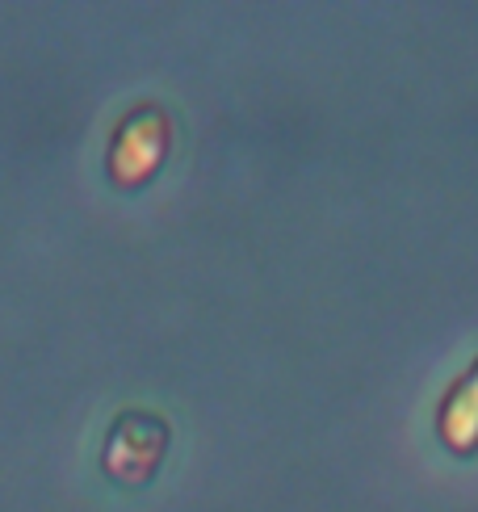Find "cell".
<instances>
[{
	"label": "cell",
	"instance_id": "cell-3",
	"mask_svg": "<svg viewBox=\"0 0 478 512\" xmlns=\"http://www.w3.org/2000/svg\"><path fill=\"white\" fill-rule=\"evenodd\" d=\"M437 437L449 454L470 458L478 454V357L470 361V370L453 382L449 395L437 408Z\"/></svg>",
	"mask_w": 478,
	"mask_h": 512
},
{
	"label": "cell",
	"instance_id": "cell-2",
	"mask_svg": "<svg viewBox=\"0 0 478 512\" xmlns=\"http://www.w3.org/2000/svg\"><path fill=\"white\" fill-rule=\"evenodd\" d=\"M168 445H172V429L164 416L143 412V408H126L114 416L110 433H105L101 471L118 487H147L160 475Z\"/></svg>",
	"mask_w": 478,
	"mask_h": 512
},
{
	"label": "cell",
	"instance_id": "cell-1",
	"mask_svg": "<svg viewBox=\"0 0 478 512\" xmlns=\"http://www.w3.org/2000/svg\"><path fill=\"white\" fill-rule=\"evenodd\" d=\"M172 152V118L164 105L143 101L135 110H126L105 147V177L122 194H139L160 177Z\"/></svg>",
	"mask_w": 478,
	"mask_h": 512
}]
</instances>
